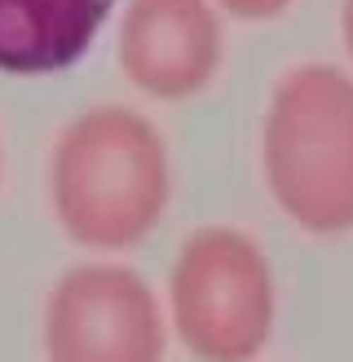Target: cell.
Returning a JSON list of instances; mask_svg holds the SVG:
<instances>
[{
    "label": "cell",
    "mask_w": 353,
    "mask_h": 362,
    "mask_svg": "<svg viewBox=\"0 0 353 362\" xmlns=\"http://www.w3.org/2000/svg\"><path fill=\"white\" fill-rule=\"evenodd\" d=\"M172 159L133 106H93L66 124L49 155V204L66 239L93 252L137 247L164 221Z\"/></svg>",
    "instance_id": "obj_1"
},
{
    "label": "cell",
    "mask_w": 353,
    "mask_h": 362,
    "mask_svg": "<svg viewBox=\"0 0 353 362\" xmlns=\"http://www.w3.org/2000/svg\"><path fill=\"white\" fill-rule=\"evenodd\" d=\"M261 173L278 212L318 239L353 230V76L300 62L274 84L261 124Z\"/></svg>",
    "instance_id": "obj_2"
},
{
    "label": "cell",
    "mask_w": 353,
    "mask_h": 362,
    "mask_svg": "<svg viewBox=\"0 0 353 362\" xmlns=\"http://www.w3.org/2000/svg\"><path fill=\"white\" fill-rule=\"evenodd\" d=\"M168 314L199 362H256L278 314L265 247L239 226L194 230L168 274Z\"/></svg>",
    "instance_id": "obj_3"
},
{
    "label": "cell",
    "mask_w": 353,
    "mask_h": 362,
    "mask_svg": "<svg viewBox=\"0 0 353 362\" xmlns=\"http://www.w3.org/2000/svg\"><path fill=\"white\" fill-rule=\"evenodd\" d=\"M164 305L137 269L93 261L53 283L44 300L49 362H164Z\"/></svg>",
    "instance_id": "obj_4"
},
{
    "label": "cell",
    "mask_w": 353,
    "mask_h": 362,
    "mask_svg": "<svg viewBox=\"0 0 353 362\" xmlns=\"http://www.w3.org/2000/svg\"><path fill=\"white\" fill-rule=\"evenodd\" d=\"M225 58V27L212 0H133L119 23V66L155 102L199 98Z\"/></svg>",
    "instance_id": "obj_5"
},
{
    "label": "cell",
    "mask_w": 353,
    "mask_h": 362,
    "mask_svg": "<svg viewBox=\"0 0 353 362\" xmlns=\"http://www.w3.org/2000/svg\"><path fill=\"white\" fill-rule=\"evenodd\" d=\"M115 0H0V71L53 76L93 49Z\"/></svg>",
    "instance_id": "obj_6"
},
{
    "label": "cell",
    "mask_w": 353,
    "mask_h": 362,
    "mask_svg": "<svg viewBox=\"0 0 353 362\" xmlns=\"http://www.w3.org/2000/svg\"><path fill=\"white\" fill-rule=\"evenodd\" d=\"M212 5L229 18H243V23H270V18L287 13L296 0H212Z\"/></svg>",
    "instance_id": "obj_7"
},
{
    "label": "cell",
    "mask_w": 353,
    "mask_h": 362,
    "mask_svg": "<svg viewBox=\"0 0 353 362\" xmlns=\"http://www.w3.org/2000/svg\"><path fill=\"white\" fill-rule=\"evenodd\" d=\"M340 35H345V49H349V58H353V0L340 5Z\"/></svg>",
    "instance_id": "obj_8"
},
{
    "label": "cell",
    "mask_w": 353,
    "mask_h": 362,
    "mask_svg": "<svg viewBox=\"0 0 353 362\" xmlns=\"http://www.w3.org/2000/svg\"><path fill=\"white\" fill-rule=\"evenodd\" d=\"M0 181H5V146H0Z\"/></svg>",
    "instance_id": "obj_9"
}]
</instances>
